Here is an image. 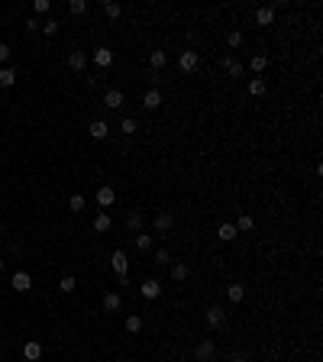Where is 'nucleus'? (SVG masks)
I'll return each instance as SVG.
<instances>
[{
    "instance_id": "nucleus-1",
    "label": "nucleus",
    "mask_w": 323,
    "mask_h": 362,
    "mask_svg": "<svg viewBox=\"0 0 323 362\" xmlns=\"http://www.w3.org/2000/svg\"><path fill=\"white\" fill-rule=\"evenodd\" d=\"M204 320H207L210 330H220V327H226V311L220 304H210L207 311H204Z\"/></svg>"
},
{
    "instance_id": "nucleus-2",
    "label": "nucleus",
    "mask_w": 323,
    "mask_h": 362,
    "mask_svg": "<svg viewBox=\"0 0 323 362\" xmlns=\"http://www.w3.org/2000/svg\"><path fill=\"white\" fill-rule=\"evenodd\" d=\"M178 68H181L184 74H194L197 68H201V55H197L194 49H188V52H181V58H178Z\"/></svg>"
},
{
    "instance_id": "nucleus-3",
    "label": "nucleus",
    "mask_w": 323,
    "mask_h": 362,
    "mask_svg": "<svg viewBox=\"0 0 323 362\" xmlns=\"http://www.w3.org/2000/svg\"><path fill=\"white\" fill-rule=\"evenodd\" d=\"M126 230L129 233H146V214H142L139 207H133L126 214Z\"/></svg>"
},
{
    "instance_id": "nucleus-4",
    "label": "nucleus",
    "mask_w": 323,
    "mask_h": 362,
    "mask_svg": "<svg viewBox=\"0 0 323 362\" xmlns=\"http://www.w3.org/2000/svg\"><path fill=\"white\" fill-rule=\"evenodd\" d=\"M220 65L226 68V74H230V78H243V71H246V68H243V61L233 55V52H226V55L220 58Z\"/></svg>"
},
{
    "instance_id": "nucleus-5",
    "label": "nucleus",
    "mask_w": 323,
    "mask_h": 362,
    "mask_svg": "<svg viewBox=\"0 0 323 362\" xmlns=\"http://www.w3.org/2000/svg\"><path fill=\"white\" fill-rule=\"evenodd\" d=\"M152 227H155V233H171V230H175V214H171V210H162V214H155Z\"/></svg>"
},
{
    "instance_id": "nucleus-6",
    "label": "nucleus",
    "mask_w": 323,
    "mask_h": 362,
    "mask_svg": "<svg viewBox=\"0 0 323 362\" xmlns=\"http://www.w3.org/2000/svg\"><path fill=\"white\" fill-rule=\"evenodd\" d=\"M110 269H113L116 272V275H126V272H129V259H126V252H123V249H116L113 252V256H110Z\"/></svg>"
},
{
    "instance_id": "nucleus-7",
    "label": "nucleus",
    "mask_w": 323,
    "mask_h": 362,
    "mask_svg": "<svg viewBox=\"0 0 323 362\" xmlns=\"http://www.w3.org/2000/svg\"><path fill=\"white\" fill-rule=\"evenodd\" d=\"M194 356L201 359V362H210L217 356V343L214 340H201V343H197V350H194Z\"/></svg>"
},
{
    "instance_id": "nucleus-8",
    "label": "nucleus",
    "mask_w": 323,
    "mask_h": 362,
    "mask_svg": "<svg viewBox=\"0 0 323 362\" xmlns=\"http://www.w3.org/2000/svg\"><path fill=\"white\" fill-rule=\"evenodd\" d=\"M10 288H13V291H29V288H32V275H29V272H13Z\"/></svg>"
},
{
    "instance_id": "nucleus-9",
    "label": "nucleus",
    "mask_w": 323,
    "mask_h": 362,
    "mask_svg": "<svg viewBox=\"0 0 323 362\" xmlns=\"http://www.w3.org/2000/svg\"><path fill=\"white\" fill-rule=\"evenodd\" d=\"M139 295H142V298H146V301H155V298H159V295H162V285H159V282H155V278H146V282H142V285H139Z\"/></svg>"
},
{
    "instance_id": "nucleus-10",
    "label": "nucleus",
    "mask_w": 323,
    "mask_h": 362,
    "mask_svg": "<svg viewBox=\"0 0 323 362\" xmlns=\"http://www.w3.org/2000/svg\"><path fill=\"white\" fill-rule=\"evenodd\" d=\"M123 104H126V97H123L120 87H110V91L104 94V107H110V110H120Z\"/></svg>"
},
{
    "instance_id": "nucleus-11",
    "label": "nucleus",
    "mask_w": 323,
    "mask_h": 362,
    "mask_svg": "<svg viewBox=\"0 0 323 362\" xmlns=\"http://www.w3.org/2000/svg\"><path fill=\"white\" fill-rule=\"evenodd\" d=\"M142 107H146V110H159L162 107V91L159 87H149V91L142 94Z\"/></svg>"
},
{
    "instance_id": "nucleus-12",
    "label": "nucleus",
    "mask_w": 323,
    "mask_h": 362,
    "mask_svg": "<svg viewBox=\"0 0 323 362\" xmlns=\"http://www.w3.org/2000/svg\"><path fill=\"white\" fill-rule=\"evenodd\" d=\"M149 65H152V71H162V68L168 65V52L165 49H152L149 52Z\"/></svg>"
},
{
    "instance_id": "nucleus-13",
    "label": "nucleus",
    "mask_w": 323,
    "mask_h": 362,
    "mask_svg": "<svg viewBox=\"0 0 323 362\" xmlns=\"http://www.w3.org/2000/svg\"><path fill=\"white\" fill-rule=\"evenodd\" d=\"M94 65H97V68H110V65H113V52H110L107 45H100V49L94 52Z\"/></svg>"
},
{
    "instance_id": "nucleus-14",
    "label": "nucleus",
    "mask_w": 323,
    "mask_h": 362,
    "mask_svg": "<svg viewBox=\"0 0 323 362\" xmlns=\"http://www.w3.org/2000/svg\"><path fill=\"white\" fill-rule=\"evenodd\" d=\"M68 68H71V71H84L87 68V55L84 52H68Z\"/></svg>"
},
{
    "instance_id": "nucleus-15",
    "label": "nucleus",
    "mask_w": 323,
    "mask_h": 362,
    "mask_svg": "<svg viewBox=\"0 0 323 362\" xmlns=\"http://www.w3.org/2000/svg\"><path fill=\"white\" fill-rule=\"evenodd\" d=\"M120 307H123V298L116 295V291H107V295H104V311L107 314H116Z\"/></svg>"
},
{
    "instance_id": "nucleus-16",
    "label": "nucleus",
    "mask_w": 323,
    "mask_h": 362,
    "mask_svg": "<svg viewBox=\"0 0 323 362\" xmlns=\"http://www.w3.org/2000/svg\"><path fill=\"white\" fill-rule=\"evenodd\" d=\"M87 133H91V139H107V136H110V126H107L104 120H94L91 126H87Z\"/></svg>"
},
{
    "instance_id": "nucleus-17",
    "label": "nucleus",
    "mask_w": 323,
    "mask_h": 362,
    "mask_svg": "<svg viewBox=\"0 0 323 362\" xmlns=\"http://www.w3.org/2000/svg\"><path fill=\"white\" fill-rule=\"evenodd\" d=\"M226 298H230L233 304H239L246 298V285H239V282H233V285H226Z\"/></svg>"
},
{
    "instance_id": "nucleus-18",
    "label": "nucleus",
    "mask_w": 323,
    "mask_h": 362,
    "mask_svg": "<svg viewBox=\"0 0 323 362\" xmlns=\"http://www.w3.org/2000/svg\"><path fill=\"white\" fill-rule=\"evenodd\" d=\"M113 201H116V191L113 188H107V184H104V188H97V204H100V207H110Z\"/></svg>"
},
{
    "instance_id": "nucleus-19",
    "label": "nucleus",
    "mask_w": 323,
    "mask_h": 362,
    "mask_svg": "<svg viewBox=\"0 0 323 362\" xmlns=\"http://www.w3.org/2000/svg\"><path fill=\"white\" fill-rule=\"evenodd\" d=\"M217 236H220L223 243H233L239 233H236V227H233V223H220V227H217Z\"/></svg>"
},
{
    "instance_id": "nucleus-20",
    "label": "nucleus",
    "mask_w": 323,
    "mask_h": 362,
    "mask_svg": "<svg viewBox=\"0 0 323 362\" xmlns=\"http://www.w3.org/2000/svg\"><path fill=\"white\" fill-rule=\"evenodd\" d=\"M16 84V68H0V87H13Z\"/></svg>"
},
{
    "instance_id": "nucleus-21",
    "label": "nucleus",
    "mask_w": 323,
    "mask_h": 362,
    "mask_svg": "<svg viewBox=\"0 0 323 362\" xmlns=\"http://www.w3.org/2000/svg\"><path fill=\"white\" fill-rule=\"evenodd\" d=\"M191 275V269L184 262H171V282H184Z\"/></svg>"
},
{
    "instance_id": "nucleus-22",
    "label": "nucleus",
    "mask_w": 323,
    "mask_h": 362,
    "mask_svg": "<svg viewBox=\"0 0 323 362\" xmlns=\"http://www.w3.org/2000/svg\"><path fill=\"white\" fill-rule=\"evenodd\" d=\"M265 91H269V84H265V78H252V81H249V97H262Z\"/></svg>"
},
{
    "instance_id": "nucleus-23",
    "label": "nucleus",
    "mask_w": 323,
    "mask_h": 362,
    "mask_svg": "<svg viewBox=\"0 0 323 362\" xmlns=\"http://www.w3.org/2000/svg\"><path fill=\"white\" fill-rule=\"evenodd\" d=\"M256 23H259V26H272V23H275L272 6H262V10H256Z\"/></svg>"
},
{
    "instance_id": "nucleus-24",
    "label": "nucleus",
    "mask_w": 323,
    "mask_h": 362,
    "mask_svg": "<svg viewBox=\"0 0 323 362\" xmlns=\"http://www.w3.org/2000/svg\"><path fill=\"white\" fill-rule=\"evenodd\" d=\"M233 227H236V233H249V230L256 227V220H252V214H243L236 223H233Z\"/></svg>"
},
{
    "instance_id": "nucleus-25",
    "label": "nucleus",
    "mask_w": 323,
    "mask_h": 362,
    "mask_svg": "<svg viewBox=\"0 0 323 362\" xmlns=\"http://www.w3.org/2000/svg\"><path fill=\"white\" fill-rule=\"evenodd\" d=\"M23 356L29 359V362H36L39 356H42V346H39L36 340H32V343H26V346H23Z\"/></svg>"
},
{
    "instance_id": "nucleus-26",
    "label": "nucleus",
    "mask_w": 323,
    "mask_h": 362,
    "mask_svg": "<svg viewBox=\"0 0 323 362\" xmlns=\"http://www.w3.org/2000/svg\"><path fill=\"white\" fill-rule=\"evenodd\" d=\"M142 327H146V320H142L139 314H133V317H126V333H142Z\"/></svg>"
},
{
    "instance_id": "nucleus-27",
    "label": "nucleus",
    "mask_w": 323,
    "mask_h": 362,
    "mask_svg": "<svg viewBox=\"0 0 323 362\" xmlns=\"http://www.w3.org/2000/svg\"><path fill=\"white\" fill-rule=\"evenodd\" d=\"M110 227H113V220H110L107 214H97V217H94V230H97V233H107Z\"/></svg>"
},
{
    "instance_id": "nucleus-28",
    "label": "nucleus",
    "mask_w": 323,
    "mask_h": 362,
    "mask_svg": "<svg viewBox=\"0 0 323 362\" xmlns=\"http://www.w3.org/2000/svg\"><path fill=\"white\" fill-rule=\"evenodd\" d=\"M249 68H252V74H262L265 68H269V58H265V55H252V61H249Z\"/></svg>"
},
{
    "instance_id": "nucleus-29",
    "label": "nucleus",
    "mask_w": 323,
    "mask_h": 362,
    "mask_svg": "<svg viewBox=\"0 0 323 362\" xmlns=\"http://www.w3.org/2000/svg\"><path fill=\"white\" fill-rule=\"evenodd\" d=\"M136 249L149 252V249H152V236H149V233H136Z\"/></svg>"
},
{
    "instance_id": "nucleus-30",
    "label": "nucleus",
    "mask_w": 323,
    "mask_h": 362,
    "mask_svg": "<svg viewBox=\"0 0 323 362\" xmlns=\"http://www.w3.org/2000/svg\"><path fill=\"white\" fill-rule=\"evenodd\" d=\"M104 13L110 19H120V13H123V6L120 3H113V0H104Z\"/></svg>"
},
{
    "instance_id": "nucleus-31",
    "label": "nucleus",
    "mask_w": 323,
    "mask_h": 362,
    "mask_svg": "<svg viewBox=\"0 0 323 362\" xmlns=\"http://www.w3.org/2000/svg\"><path fill=\"white\" fill-rule=\"evenodd\" d=\"M226 45H230V49H239V45H243V32L230 29V32H226Z\"/></svg>"
},
{
    "instance_id": "nucleus-32",
    "label": "nucleus",
    "mask_w": 323,
    "mask_h": 362,
    "mask_svg": "<svg viewBox=\"0 0 323 362\" xmlns=\"http://www.w3.org/2000/svg\"><path fill=\"white\" fill-rule=\"evenodd\" d=\"M74 285H78V282H74V275H65V278L58 282V291H61V295H71Z\"/></svg>"
},
{
    "instance_id": "nucleus-33",
    "label": "nucleus",
    "mask_w": 323,
    "mask_h": 362,
    "mask_svg": "<svg viewBox=\"0 0 323 362\" xmlns=\"http://www.w3.org/2000/svg\"><path fill=\"white\" fill-rule=\"evenodd\" d=\"M155 265H171V252L168 249H155V259H152Z\"/></svg>"
},
{
    "instance_id": "nucleus-34",
    "label": "nucleus",
    "mask_w": 323,
    "mask_h": 362,
    "mask_svg": "<svg viewBox=\"0 0 323 362\" xmlns=\"http://www.w3.org/2000/svg\"><path fill=\"white\" fill-rule=\"evenodd\" d=\"M226 362H249V353L246 350H233V353H226Z\"/></svg>"
},
{
    "instance_id": "nucleus-35",
    "label": "nucleus",
    "mask_w": 323,
    "mask_h": 362,
    "mask_svg": "<svg viewBox=\"0 0 323 362\" xmlns=\"http://www.w3.org/2000/svg\"><path fill=\"white\" fill-rule=\"evenodd\" d=\"M52 10V0H36V3H32V13H36V16H42V13H49Z\"/></svg>"
},
{
    "instance_id": "nucleus-36",
    "label": "nucleus",
    "mask_w": 323,
    "mask_h": 362,
    "mask_svg": "<svg viewBox=\"0 0 323 362\" xmlns=\"http://www.w3.org/2000/svg\"><path fill=\"white\" fill-rule=\"evenodd\" d=\"M68 207H71L74 214H81V210H84V194H71V201H68Z\"/></svg>"
},
{
    "instance_id": "nucleus-37",
    "label": "nucleus",
    "mask_w": 323,
    "mask_h": 362,
    "mask_svg": "<svg viewBox=\"0 0 323 362\" xmlns=\"http://www.w3.org/2000/svg\"><path fill=\"white\" fill-rule=\"evenodd\" d=\"M120 129H123V133H126V136H133L136 129H139V123H136L133 117H126V120H123V126H120Z\"/></svg>"
},
{
    "instance_id": "nucleus-38",
    "label": "nucleus",
    "mask_w": 323,
    "mask_h": 362,
    "mask_svg": "<svg viewBox=\"0 0 323 362\" xmlns=\"http://www.w3.org/2000/svg\"><path fill=\"white\" fill-rule=\"evenodd\" d=\"M68 10H71L74 16H81V13L87 10V3H84V0H71V3H68Z\"/></svg>"
},
{
    "instance_id": "nucleus-39",
    "label": "nucleus",
    "mask_w": 323,
    "mask_h": 362,
    "mask_svg": "<svg viewBox=\"0 0 323 362\" xmlns=\"http://www.w3.org/2000/svg\"><path fill=\"white\" fill-rule=\"evenodd\" d=\"M42 32H45V36H55V32H58V23H55V19H45V23H42Z\"/></svg>"
},
{
    "instance_id": "nucleus-40",
    "label": "nucleus",
    "mask_w": 323,
    "mask_h": 362,
    "mask_svg": "<svg viewBox=\"0 0 323 362\" xmlns=\"http://www.w3.org/2000/svg\"><path fill=\"white\" fill-rule=\"evenodd\" d=\"M23 26H26V29H29V32H39V29H42V23H39L36 16H29V19H26Z\"/></svg>"
},
{
    "instance_id": "nucleus-41",
    "label": "nucleus",
    "mask_w": 323,
    "mask_h": 362,
    "mask_svg": "<svg viewBox=\"0 0 323 362\" xmlns=\"http://www.w3.org/2000/svg\"><path fill=\"white\" fill-rule=\"evenodd\" d=\"M10 55H13V52H10V45H6V42H0V61H10Z\"/></svg>"
},
{
    "instance_id": "nucleus-42",
    "label": "nucleus",
    "mask_w": 323,
    "mask_h": 362,
    "mask_svg": "<svg viewBox=\"0 0 323 362\" xmlns=\"http://www.w3.org/2000/svg\"><path fill=\"white\" fill-rule=\"evenodd\" d=\"M0 272H3V259H0Z\"/></svg>"
}]
</instances>
